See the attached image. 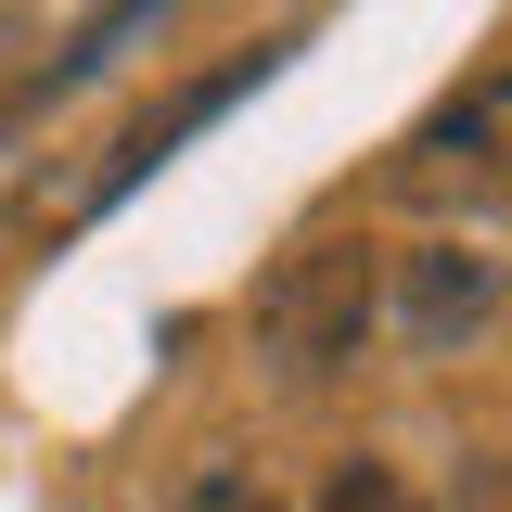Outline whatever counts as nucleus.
Wrapping results in <instances>:
<instances>
[{
	"instance_id": "obj_4",
	"label": "nucleus",
	"mask_w": 512,
	"mask_h": 512,
	"mask_svg": "<svg viewBox=\"0 0 512 512\" xmlns=\"http://www.w3.org/2000/svg\"><path fill=\"white\" fill-rule=\"evenodd\" d=\"M320 512H423V487H410L397 461H333V474H320Z\"/></svg>"
},
{
	"instance_id": "obj_5",
	"label": "nucleus",
	"mask_w": 512,
	"mask_h": 512,
	"mask_svg": "<svg viewBox=\"0 0 512 512\" xmlns=\"http://www.w3.org/2000/svg\"><path fill=\"white\" fill-rule=\"evenodd\" d=\"M180 512H282V500L256 487L244 461H205V474H192V500H180Z\"/></svg>"
},
{
	"instance_id": "obj_2",
	"label": "nucleus",
	"mask_w": 512,
	"mask_h": 512,
	"mask_svg": "<svg viewBox=\"0 0 512 512\" xmlns=\"http://www.w3.org/2000/svg\"><path fill=\"white\" fill-rule=\"evenodd\" d=\"M372 333V244H295L269 282V346L282 372H346Z\"/></svg>"
},
{
	"instance_id": "obj_1",
	"label": "nucleus",
	"mask_w": 512,
	"mask_h": 512,
	"mask_svg": "<svg viewBox=\"0 0 512 512\" xmlns=\"http://www.w3.org/2000/svg\"><path fill=\"white\" fill-rule=\"evenodd\" d=\"M397 192H423V205H512V52H487L436 116L410 128Z\"/></svg>"
},
{
	"instance_id": "obj_3",
	"label": "nucleus",
	"mask_w": 512,
	"mask_h": 512,
	"mask_svg": "<svg viewBox=\"0 0 512 512\" xmlns=\"http://www.w3.org/2000/svg\"><path fill=\"white\" fill-rule=\"evenodd\" d=\"M487 308H500V256H474V244H423L410 269H397V333H410L423 359L474 346Z\"/></svg>"
}]
</instances>
